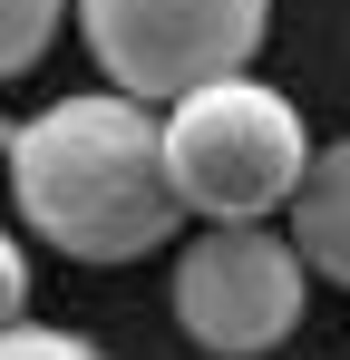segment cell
<instances>
[{"mask_svg": "<svg viewBox=\"0 0 350 360\" xmlns=\"http://www.w3.org/2000/svg\"><path fill=\"white\" fill-rule=\"evenodd\" d=\"M10 195L30 234L68 263H146L185 224L156 166V108L146 98H58L30 127H10Z\"/></svg>", "mask_w": 350, "mask_h": 360, "instance_id": "cell-1", "label": "cell"}, {"mask_svg": "<svg viewBox=\"0 0 350 360\" xmlns=\"http://www.w3.org/2000/svg\"><path fill=\"white\" fill-rule=\"evenodd\" d=\"M302 156H311L302 108L283 88L243 78V68L166 98V127H156V166H166L175 214H205V224H263V214H283Z\"/></svg>", "mask_w": 350, "mask_h": 360, "instance_id": "cell-2", "label": "cell"}, {"mask_svg": "<svg viewBox=\"0 0 350 360\" xmlns=\"http://www.w3.org/2000/svg\"><path fill=\"white\" fill-rule=\"evenodd\" d=\"M78 30H88V59L108 68V88L156 108L205 78H233L263 49L273 0H78Z\"/></svg>", "mask_w": 350, "mask_h": 360, "instance_id": "cell-3", "label": "cell"}, {"mask_svg": "<svg viewBox=\"0 0 350 360\" xmlns=\"http://www.w3.org/2000/svg\"><path fill=\"white\" fill-rule=\"evenodd\" d=\"M302 253L283 234H263V224H214L205 243H185V263H175V321H185V341L214 360H263L283 351L292 331H302Z\"/></svg>", "mask_w": 350, "mask_h": 360, "instance_id": "cell-4", "label": "cell"}, {"mask_svg": "<svg viewBox=\"0 0 350 360\" xmlns=\"http://www.w3.org/2000/svg\"><path fill=\"white\" fill-rule=\"evenodd\" d=\"M283 205H292V253H302V273L350 283V136L321 146V156H302V176H292Z\"/></svg>", "mask_w": 350, "mask_h": 360, "instance_id": "cell-5", "label": "cell"}, {"mask_svg": "<svg viewBox=\"0 0 350 360\" xmlns=\"http://www.w3.org/2000/svg\"><path fill=\"white\" fill-rule=\"evenodd\" d=\"M58 20H68V0H0V78H30L49 59Z\"/></svg>", "mask_w": 350, "mask_h": 360, "instance_id": "cell-6", "label": "cell"}, {"mask_svg": "<svg viewBox=\"0 0 350 360\" xmlns=\"http://www.w3.org/2000/svg\"><path fill=\"white\" fill-rule=\"evenodd\" d=\"M0 360H108L78 331H39V321H0Z\"/></svg>", "mask_w": 350, "mask_h": 360, "instance_id": "cell-7", "label": "cell"}, {"mask_svg": "<svg viewBox=\"0 0 350 360\" xmlns=\"http://www.w3.org/2000/svg\"><path fill=\"white\" fill-rule=\"evenodd\" d=\"M20 311H30V253L0 234V321H20Z\"/></svg>", "mask_w": 350, "mask_h": 360, "instance_id": "cell-8", "label": "cell"}]
</instances>
